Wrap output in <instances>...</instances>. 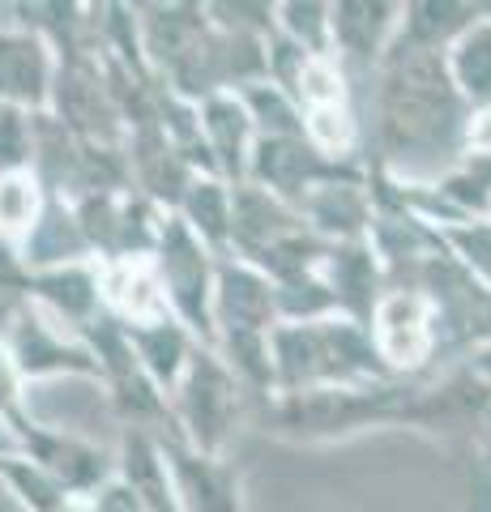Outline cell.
<instances>
[{
  "label": "cell",
  "mask_w": 491,
  "mask_h": 512,
  "mask_svg": "<svg viewBox=\"0 0 491 512\" xmlns=\"http://www.w3.org/2000/svg\"><path fill=\"white\" fill-rule=\"evenodd\" d=\"M474 111L457 94L445 56L385 60L376 73V154L389 175L410 184L440 180L470 150Z\"/></svg>",
  "instance_id": "1"
},
{
  "label": "cell",
  "mask_w": 491,
  "mask_h": 512,
  "mask_svg": "<svg viewBox=\"0 0 491 512\" xmlns=\"http://www.w3.org/2000/svg\"><path fill=\"white\" fill-rule=\"evenodd\" d=\"M419 380H359L287 393L265 406V431L287 444H346L363 431L415 427Z\"/></svg>",
  "instance_id": "2"
},
{
  "label": "cell",
  "mask_w": 491,
  "mask_h": 512,
  "mask_svg": "<svg viewBox=\"0 0 491 512\" xmlns=\"http://www.w3.org/2000/svg\"><path fill=\"white\" fill-rule=\"evenodd\" d=\"M274 376L278 397L329 389V384H359V380H389L385 363L376 355L372 329L351 316H325L308 325H278L274 338Z\"/></svg>",
  "instance_id": "3"
},
{
  "label": "cell",
  "mask_w": 491,
  "mask_h": 512,
  "mask_svg": "<svg viewBox=\"0 0 491 512\" xmlns=\"http://www.w3.org/2000/svg\"><path fill=\"white\" fill-rule=\"evenodd\" d=\"M171 419H176V440L193 444L197 453L227 457L231 436L248 419V389L214 346L197 350L188 376L171 393Z\"/></svg>",
  "instance_id": "4"
},
{
  "label": "cell",
  "mask_w": 491,
  "mask_h": 512,
  "mask_svg": "<svg viewBox=\"0 0 491 512\" xmlns=\"http://www.w3.org/2000/svg\"><path fill=\"white\" fill-rule=\"evenodd\" d=\"M158 278L171 303V316L193 333L201 346H214V291H218V252H210L180 222V214L167 218L163 239L154 252Z\"/></svg>",
  "instance_id": "5"
},
{
  "label": "cell",
  "mask_w": 491,
  "mask_h": 512,
  "mask_svg": "<svg viewBox=\"0 0 491 512\" xmlns=\"http://www.w3.org/2000/svg\"><path fill=\"white\" fill-rule=\"evenodd\" d=\"M77 222L86 231V244L94 252V261H133V256H154L158 239L167 227V210H158L154 201H146L137 188L120 192H90V197L73 201Z\"/></svg>",
  "instance_id": "6"
},
{
  "label": "cell",
  "mask_w": 491,
  "mask_h": 512,
  "mask_svg": "<svg viewBox=\"0 0 491 512\" xmlns=\"http://www.w3.org/2000/svg\"><path fill=\"white\" fill-rule=\"evenodd\" d=\"M372 342L389 376L423 380L440 367V325L432 299L419 291H393L372 312Z\"/></svg>",
  "instance_id": "7"
},
{
  "label": "cell",
  "mask_w": 491,
  "mask_h": 512,
  "mask_svg": "<svg viewBox=\"0 0 491 512\" xmlns=\"http://www.w3.org/2000/svg\"><path fill=\"white\" fill-rule=\"evenodd\" d=\"M363 175H368V163H338V158L316 150L308 137H257V150L248 163V184L274 192L295 210L316 188L338 180H363Z\"/></svg>",
  "instance_id": "8"
},
{
  "label": "cell",
  "mask_w": 491,
  "mask_h": 512,
  "mask_svg": "<svg viewBox=\"0 0 491 512\" xmlns=\"http://www.w3.org/2000/svg\"><path fill=\"white\" fill-rule=\"evenodd\" d=\"M52 116L69 128L77 141H90V146H124V120L116 111V99L107 90L99 52L60 60L56 73V90H52Z\"/></svg>",
  "instance_id": "9"
},
{
  "label": "cell",
  "mask_w": 491,
  "mask_h": 512,
  "mask_svg": "<svg viewBox=\"0 0 491 512\" xmlns=\"http://www.w3.org/2000/svg\"><path fill=\"white\" fill-rule=\"evenodd\" d=\"M13 444H18V453H26L30 461H39V466L69 491V500H90V495H99L112 478H120L116 453H107V448H99L86 436H73V431L47 427L39 419H30L22 431H13Z\"/></svg>",
  "instance_id": "10"
},
{
  "label": "cell",
  "mask_w": 491,
  "mask_h": 512,
  "mask_svg": "<svg viewBox=\"0 0 491 512\" xmlns=\"http://www.w3.org/2000/svg\"><path fill=\"white\" fill-rule=\"evenodd\" d=\"M5 346L18 372L26 376V384H39V380H90V384H103V372H99V359L94 350L65 333L47 316L39 303L30 308L18 325L5 333Z\"/></svg>",
  "instance_id": "11"
},
{
  "label": "cell",
  "mask_w": 491,
  "mask_h": 512,
  "mask_svg": "<svg viewBox=\"0 0 491 512\" xmlns=\"http://www.w3.org/2000/svg\"><path fill=\"white\" fill-rule=\"evenodd\" d=\"M282 325L278 286L240 256H218L214 291V342L218 338H269Z\"/></svg>",
  "instance_id": "12"
},
{
  "label": "cell",
  "mask_w": 491,
  "mask_h": 512,
  "mask_svg": "<svg viewBox=\"0 0 491 512\" xmlns=\"http://www.w3.org/2000/svg\"><path fill=\"white\" fill-rule=\"evenodd\" d=\"M158 444H163L171 483H176L184 512H248L240 461L197 453L193 444H184L176 436H158Z\"/></svg>",
  "instance_id": "13"
},
{
  "label": "cell",
  "mask_w": 491,
  "mask_h": 512,
  "mask_svg": "<svg viewBox=\"0 0 491 512\" xmlns=\"http://www.w3.org/2000/svg\"><path fill=\"white\" fill-rule=\"evenodd\" d=\"M398 0H334V60L346 77H376L402 26Z\"/></svg>",
  "instance_id": "14"
},
{
  "label": "cell",
  "mask_w": 491,
  "mask_h": 512,
  "mask_svg": "<svg viewBox=\"0 0 491 512\" xmlns=\"http://www.w3.org/2000/svg\"><path fill=\"white\" fill-rule=\"evenodd\" d=\"M56 73L60 56L52 47L0 13V103L39 116V111L52 107Z\"/></svg>",
  "instance_id": "15"
},
{
  "label": "cell",
  "mask_w": 491,
  "mask_h": 512,
  "mask_svg": "<svg viewBox=\"0 0 491 512\" xmlns=\"http://www.w3.org/2000/svg\"><path fill=\"white\" fill-rule=\"evenodd\" d=\"M124 150H129L133 188L146 201H154L158 210L176 214L188 197V188H193V180L201 175L193 163H188V154L163 133V124L133 128V133L124 137Z\"/></svg>",
  "instance_id": "16"
},
{
  "label": "cell",
  "mask_w": 491,
  "mask_h": 512,
  "mask_svg": "<svg viewBox=\"0 0 491 512\" xmlns=\"http://www.w3.org/2000/svg\"><path fill=\"white\" fill-rule=\"evenodd\" d=\"M201 116V146L210 154L214 175H223L227 184H248V163L257 150V124H252L248 107L240 94H210L197 103Z\"/></svg>",
  "instance_id": "17"
},
{
  "label": "cell",
  "mask_w": 491,
  "mask_h": 512,
  "mask_svg": "<svg viewBox=\"0 0 491 512\" xmlns=\"http://www.w3.org/2000/svg\"><path fill=\"white\" fill-rule=\"evenodd\" d=\"M308 231L304 214L287 205L274 192H265L257 184L235 188V222H231V256L257 265L265 252H274L278 244H287L291 235Z\"/></svg>",
  "instance_id": "18"
},
{
  "label": "cell",
  "mask_w": 491,
  "mask_h": 512,
  "mask_svg": "<svg viewBox=\"0 0 491 512\" xmlns=\"http://www.w3.org/2000/svg\"><path fill=\"white\" fill-rule=\"evenodd\" d=\"M325 286L334 291L338 316H351L359 325H372L376 303L389 295V274L380 265L372 239H355V244H334L321 265Z\"/></svg>",
  "instance_id": "19"
},
{
  "label": "cell",
  "mask_w": 491,
  "mask_h": 512,
  "mask_svg": "<svg viewBox=\"0 0 491 512\" xmlns=\"http://www.w3.org/2000/svg\"><path fill=\"white\" fill-rule=\"evenodd\" d=\"M483 18L479 0H406L402 26L385 60L402 56H445L466 30Z\"/></svg>",
  "instance_id": "20"
},
{
  "label": "cell",
  "mask_w": 491,
  "mask_h": 512,
  "mask_svg": "<svg viewBox=\"0 0 491 512\" xmlns=\"http://www.w3.org/2000/svg\"><path fill=\"white\" fill-rule=\"evenodd\" d=\"M35 303L65 333H73V338L90 333L107 316L99 261L65 265V269H43V274H35Z\"/></svg>",
  "instance_id": "21"
},
{
  "label": "cell",
  "mask_w": 491,
  "mask_h": 512,
  "mask_svg": "<svg viewBox=\"0 0 491 512\" xmlns=\"http://www.w3.org/2000/svg\"><path fill=\"white\" fill-rule=\"evenodd\" d=\"M137 22H141V43H146V60H150L154 77L176 69V64L210 35V9L197 5V0L137 5Z\"/></svg>",
  "instance_id": "22"
},
{
  "label": "cell",
  "mask_w": 491,
  "mask_h": 512,
  "mask_svg": "<svg viewBox=\"0 0 491 512\" xmlns=\"http://www.w3.org/2000/svg\"><path fill=\"white\" fill-rule=\"evenodd\" d=\"M99 278H103L107 316H116L124 329L171 316V303H167V291H163V278H158L154 256L107 261V265H99Z\"/></svg>",
  "instance_id": "23"
},
{
  "label": "cell",
  "mask_w": 491,
  "mask_h": 512,
  "mask_svg": "<svg viewBox=\"0 0 491 512\" xmlns=\"http://www.w3.org/2000/svg\"><path fill=\"white\" fill-rule=\"evenodd\" d=\"M308 231L321 235L325 244H355L368 239L372 231V192H368V175L363 180H338L316 188L312 197L299 201Z\"/></svg>",
  "instance_id": "24"
},
{
  "label": "cell",
  "mask_w": 491,
  "mask_h": 512,
  "mask_svg": "<svg viewBox=\"0 0 491 512\" xmlns=\"http://www.w3.org/2000/svg\"><path fill=\"white\" fill-rule=\"evenodd\" d=\"M18 252H22V261L30 265V274L94 261V252L86 244V231H82V222H77L73 201L52 197V192H47V205H43V214L35 222V231L22 239Z\"/></svg>",
  "instance_id": "25"
},
{
  "label": "cell",
  "mask_w": 491,
  "mask_h": 512,
  "mask_svg": "<svg viewBox=\"0 0 491 512\" xmlns=\"http://www.w3.org/2000/svg\"><path fill=\"white\" fill-rule=\"evenodd\" d=\"M116 457H120V478L133 487L141 512H184L158 436L124 427L120 444H116Z\"/></svg>",
  "instance_id": "26"
},
{
  "label": "cell",
  "mask_w": 491,
  "mask_h": 512,
  "mask_svg": "<svg viewBox=\"0 0 491 512\" xmlns=\"http://www.w3.org/2000/svg\"><path fill=\"white\" fill-rule=\"evenodd\" d=\"M129 342H133L137 363L146 367V376L167 393V402H171V393H176L180 380L188 376V367H193L201 342L180 325L176 316L150 320V325H133Z\"/></svg>",
  "instance_id": "27"
},
{
  "label": "cell",
  "mask_w": 491,
  "mask_h": 512,
  "mask_svg": "<svg viewBox=\"0 0 491 512\" xmlns=\"http://www.w3.org/2000/svg\"><path fill=\"white\" fill-rule=\"evenodd\" d=\"M180 222L210 252L231 256V222H235V184H227L223 175H197L188 197L180 205Z\"/></svg>",
  "instance_id": "28"
},
{
  "label": "cell",
  "mask_w": 491,
  "mask_h": 512,
  "mask_svg": "<svg viewBox=\"0 0 491 512\" xmlns=\"http://www.w3.org/2000/svg\"><path fill=\"white\" fill-rule=\"evenodd\" d=\"M445 60H449V77L457 94L466 99V107L474 116H487L491 111V13L487 5H483V18L445 52Z\"/></svg>",
  "instance_id": "29"
},
{
  "label": "cell",
  "mask_w": 491,
  "mask_h": 512,
  "mask_svg": "<svg viewBox=\"0 0 491 512\" xmlns=\"http://www.w3.org/2000/svg\"><path fill=\"white\" fill-rule=\"evenodd\" d=\"M432 188L462 222L491 218V150H466L440 180H432Z\"/></svg>",
  "instance_id": "30"
},
{
  "label": "cell",
  "mask_w": 491,
  "mask_h": 512,
  "mask_svg": "<svg viewBox=\"0 0 491 512\" xmlns=\"http://www.w3.org/2000/svg\"><path fill=\"white\" fill-rule=\"evenodd\" d=\"M0 487H5L13 500H18L22 512H60L69 504V491L47 474L39 461H30L26 453H13L0 461Z\"/></svg>",
  "instance_id": "31"
},
{
  "label": "cell",
  "mask_w": 491,
  "mask_h": 512,
  "mask_svg": "<svg viewBox=\"0 0 491 512\" xmlns=\"http://www.w3.org/2000/svg\"><path fill=\"white\" fill-rule=\"evenodd\" d=\"M278 35L312 56H334V0H278Z\"/></svg>",
  "instance_id": "32"
},
{
  "label": "cell",
  "mask_w": 491,
  "mask_h": 512,
  "mask_svg": "<svg viewBox=\"0 0 491 512\" xmlns=\"http://www.w3.org/2000/svg\"><path fill=\"white\" fill-rule=\"evenodd\" d=\"M43 205H47V188L39 184L35 171L0 175V239L5 244H22L35 231Z\"/></svg>",
  "instance_id": "33"
},
{
  "label": "cell",
  "mask_w": 491,
  "mask_h": 512,
  "mask_svg": "<svg viewBox=\"0 0 491 512\" xmlns=\"http://www.w3.org/2000/svg\"><path fill=\"white\" fill-rule=\"evenodd\" d=\"M252 124H257V137H304V111L282 86L261 82L240 94Z\"/></svg>",
  "instance_id": "34"
},
{
  "label": "cell",
  "mask_w": 491,
  "mask_h": 512,
  "mask_svg": "<svg viewBox=\"0 0 491 512\" xmlns=\"http://www.w3.org/2000/svg\"><path fill=\"white\" fill-rule=\"evenodd\" d=\"M35 308V274L22 261L18 244L0 239V338Z\"/></svg>",
  "instance_id": "35"
},
{
  "label": "cell",
  "mask_w": 491,
  "mask_h": 512,
  "mask_svg": "<svg viewBox=\"0 0 491 512\" xmlns=\"http://www.w3.org/2000/svg\"><path fill=\"white\" fill-rule=\"evenodd\" d=\"M35 171V111L0 103V175Z\"/></svg>",
  "instance_id": "36"
},
{
  "label": "cell",
  "mask_w": 491,
  "mask_h": 512,
  "mask_svg": "<svg viewBox=\"0 0 491 512\" xmlns=\"http://www.w3.org/2000/svg\"><path fill=\"white\" fill-rule=\"evenodd\" d=\"M445 244L474 278L491 286V218H474V222H462V227H449Z\"/></svg>",
  "instance_id": "37"
},
{
  "label": "cell",
  "mask_w": 491,
  "mask_h": 512,
  "mask_svg": "<svg viewBox=\"0 0 491 512\" xmlns=\"http://www.w3.org/2000/svg\"><path fill=\"white\" fill-rule=\"evenodd\" d=\"M26 376L18 372V363H13V355H9V346H5V338H0V431H22L35 414H30V406H26Z\"/></svg>",
  "instance_id": "38"
},
{
  "label": "cell",
  "mask_w": 491,
  "mask_h": 512,
  "mask_svg": "<svg viewBox=\"0 0 491 512\" xmlns=\"http://www.w3.org/2000/svg\"><path fill=\"white\" fill-rule=\"evenodd\" d=\"M60 512H141V504L124 478H112L99 495H90V500H69Z\"/></svg>",
  "instance_id": "39"
},
{
  "label": "cell",
  "mask_w": 491,
  "mask_h": 512,
  "mask_svg": "<svg viewBox=\"0 0 491 512\" xmlns=\"http://www.w3.org/2000/svg\"><path fill=\"white\" fill-rule=\"evenodd\" d=\"M479 448L491 457V406H487V414H483V423H479Z\"/></svg>",
  "instance_id": "40"
},
{
  "label": "cell",
  "mask_w": 491,
  "mask_h": 512,
  "mask_svg": "<svg viewBox=\"0 0 491 512\" xmlns=\"http://www.w3.org/2000/svg\"><path fill=\"white\" fill-rule=\"evenodd\" d=\"M13 448H18V444H13V436H9V431H0V461H5Z\"/></svg>",
  "instance_id": "41"
}]
</instances>
